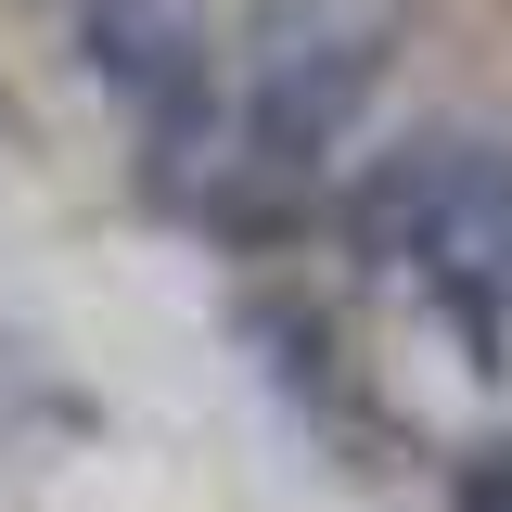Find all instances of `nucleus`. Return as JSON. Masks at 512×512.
<instances>
[{
  "instance_id": "1",
  "label": "nucleus",
  "mask_w": 512,
  "mask_h": 512,
  "mask_svg": "<svg viewBox=\"0 0 512 512\" xmlns=\"http://www.w3.org/2000/svg\"><path fill=\"white\" fill-rule=\"evenodd\" d=\"M346 244L372 256L384 282H410L474 346V372L512 359V141L410 128L372 180L346 192Z\"/></svg>"
},
{
  "instance_id": "2",
  "label": "nucleus",
  "mask_w": 512,
  "mask_h": 512,
  "mask_svg": "<svg viewBox=\"0 0 512 512\" xmlns=\"http://www.w3.org/2000/svg\"><path fill=\"white\" fill-rule=\"evenodd\" d=\"M244 77H231V141H244L269 180H295L320 167L359 103L384 90V64H397V0H256L244 26Z\"/></svg>"
},
{
  "instance_id": "3",
  "label": "nucleus",
  "mask_w": 512,
  "mask_h": 512,
  "mask_svg": "<svg viewBox=\"0 0 512 512\" xmlns=\"http://www.w3.org/2000/svg\"><path fill=\"white\" fill-rule=\"evenodd\" d=\"M77 39L103 64V90H128L167 141L218 116V0H77Z\"/></svg>"
},
{
  "instance_id": "4",
  "label": "nucleus",
  "mask_w": 512,
  "mask_h": 512,
  "mask_svg": "<svg viewBox=\"0 0 512 512\" xmlns=\"http://www.w3.org/2000/svg\"><path fill=\"white\" fill-rule=\"evenodd\" d=\"M461 512H512V448H487V461H461Z\"/></svg>"
}]
</instances>
